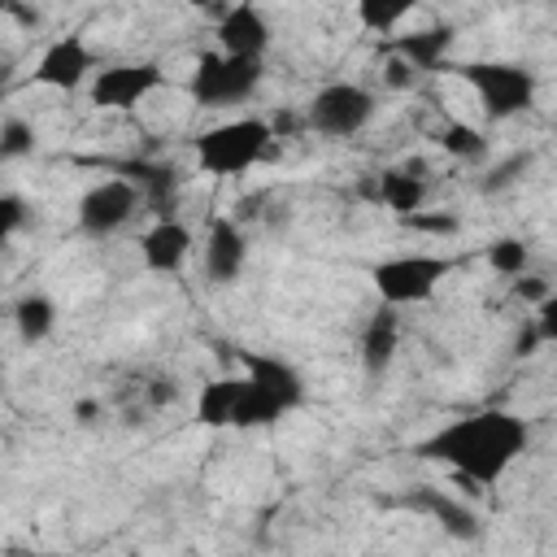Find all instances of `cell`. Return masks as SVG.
Here are the masks:
<instances>
[{
    "instance_id": "3",
    "label": "cell",
    "mask_w": 557,
    "mask_h": 557,
    "mask_svg": "<svg viewBox=\"0 0 557 557\" xmlns=\"http://www.w3.org/2000/svg\"><path fill=\"white\" fill-rule=\"evenodd\" d=\"M261 74H265L261 57H231V52L218 48V52H205V57L196 61L187 91H191V100L205 104V109H226V104L248 100V96L261 87Z\"/></svg>"
},
{
    "instance_id": "23",
    "label": "cell",
    "mask_w": 557,
    "mask_h": 557,
    "mask_svg": "<svg viewBox=\"0 0 557 557\" xmlns=\"http://www.w3.org/2000/svg\"><path fill=\"white\" fill-rule=\"evenodd\" d=\"M440 148L453 152L457 161H474V157H483L487 139H483V131L470 126V122H448V126L440 131Z\"/></svg>"
},
{
    "instance_id": "22",
    "label": "cell",
    "mask_w": 557,
    "mask_h": 557,
    "mask_svg": "<svg viewBox=\"0 0 557 557\" xmlns=\"http://www.w3.org/2000/svg\"><path fill=\"white\" fill-rule=\"evenodd\" d=\"M283 418V409L270 400V396H261L248 379H244V392H239V405H235V422L231 426H270V422H278Z\"/></svg>"
},
{
    "instance_id": "10",
    "label": "cell",
    "mask_w": 557,
    "mask_h": 557,
    "mask_svg": "<svg viewBox=\"0 0 557 557\" xmlns=\"http://www.w3.org/2000/svg\"><path fill=\"white\" fill-rule=\"evenodd\" d=\"M244 379L270 396L283 413H292L300 400H305V379L296 366H287L283 357H265V352H244Z\"/></svg>"
},
{
    "instance_id": "8",
    "label": "cell",
    "mask_w": 557,
    "mask_h": 557,
    "mask_svg": "<svg viewBox=\"0 0 557 557\" xmlns=\"http://www.w3.org/2000/svg\"><path fill=\"white\" fill-rule=\"evenodd\" d=\"M161 65L157 61H126V65H104L91 74V104L96 109H135L161 87Z\"/></svg>"
},
{
    "instance_id": "18",
    "label": "cell",
    "mask_w": 557,
    "mask_h": 557,
    "mask_svg": "<svg viewBox=\"0 0 557 557\" xmlns=\"http://www.w3.org/2000/svg\"><path fill=\"white\" fill-rule=\"evenodd\" d=\"M244 379H213L200 387L196 396V422L205 426H231L235 422V405H239Z\"/></svg>"
},
{
    "instance_id": "32",
    "label": "cell",
    "mask_w": 557,
    "mask_h": 557,
    "mask_svg": "<svg viewBox=\"0 0 557 557\" xmlns=\"http://www.w3.org/2000/svg\"><path fill=\"white\" fill-rule=\"evenodd\" d=\"M187 4H191V9H213L218 0H187Z\"/></svg>"
},
{
    "instance_id": "7",
    "label": "cell",
    "mask_w": 557,
    "mask_h": 557,
    "mask_svg": "<svg viewBox=\"0 0 557 557\" xmlns=\"http://www.w3.org/2000/svg\"><path fill=\"white\" fill-rule=\"evenodd\" d=\"M139 205H144V196H139V187L131 178H104L91 191H83V200H78V231L104 239V235L122 231L139 213Z\"/></svg>"
},
{
    "instance_id": "6",
    "label": "cell",
    "mask_w": 557,
    "mask_h": 557,
    "mask_svg": "<svg viewBox=\"0 0 557 557\" xmlns=\"http://www.w3.org/2000/svg\"><path fill=\"white\" fill-rule=\"evenodd\" d=\"M370 117H374V96L361 83H326V87L313 91V100L305 109V122L318 135H331V139L357 135Z\"/></svg>"
},
{
    "instance_id": "25",
    "label": "cell",
    "mask_w": 557,
    "mask_h": 557,
    "mask_svg": "<svg viewBox=\"0 0 557 557\" xmlns=\"http://www.w3.org/2000/svg\"><path fill=\"white\" fill-rule=\"evenodd\" d=\"M26 152H35V126L22 122V117H4V126H0V157L17 161Z\"/></svg>"
},
{
    "instance_id": "4",
    "label": "cell",
    "mask_w": 557,
    "mask_h": 557,
    "mask_svg": "<svg viewBox=\"0 0 557 557\" xmlns=\"http://www.w3.org/2000/svg\"><path fill=\"white\" fill-rule=\"evenodd\" d=\"M457 74L479 96L483 113L496 117V122L518 117V113H527L535 104V78L522 65H509V61H466V65H457Z\"/></svg>"
},
{
    "instance_id": "1",
    "label": "cell",
    "mask_w": 557,
    "mask_h": 557,
    "mask_svg": "<svg viewBox=\"0 0 557 557\" xmlns=\"http://www.w3.org/2000/svg\"><path fill=\"white\" fill-rule=\"evenodd\" d=\"M527 422L518 413L505 409H479L470 418L444 422L440 431H431L426 440L413 444V453L422 461H440L448 466L461 483L470 487H492L500 483V474L522 457L527 448Z\"/></svg>"
},
{
    "instance_id": "13",
    "label": "cell",
    "mask_w": 557,
    "mask_h": 557,
    "mask_svg": "<svg viewBox=\"0 0 557 557\" xmlns=\"http://www.w3.org/2000/svg\"><path fill=\"white\" fill-rule=\"evenodd\" d=\"M248 261V239L231 218H213L205 235V274L213 283H231Z\"/></svg>"
},
{
    "instance_id": "30",
    "label": "cell",
    "mask_w": 557,
    "mask_h": 557,
    "mask_svg": "<svg viewBox=\"0 0 557 557\" xmlns=\"http://www.w3.org/2000/svg\"><path fill=\"white\" fill-rule=\"evenodd\" d=\"M413 78H418V70H413L405 57L392 52V61H387V83H392V87H405V83H413Z\"/></svg>"
},
{
    "instance_id": "26",
    "label": "cell",
    "mask_w": 557,
    "mask_h": 557,
    "mask_svg": "<svg viewBox=\"0 0 557 557\" xmlns=\"http://www.w3.org/2000/svg\"><path fill=\"white\" fill-rule=\"evenodd\" d=\"M535 331H540V344H557V296L553 292L535 305Z\"/></svg>"
},
{
    "instance_id": "11",
    "label": "cell",
    "mask_w": 557,
    "mask_h": 557,
    "mask_svg": "<svg viewBox=\"0 0 557 557\" xmlns=\"http://www.w3.org/2000/svg\"><path fill=\"white\" fill-rule=\"evenodd\" d=\"M218 44L231 57H265V48H270V22H265V13L252 0L231 4L218 17Z\"/></svg>"
},
{
    "instance_id": "19",
    "label": "cell",
    "mask_w": 557,
    "mask_h": 557,
    "mask_svg": "<svg viewBox=\"0 0 557 557\" xmlns=\"http://www.w3.org/2000/svg\"><path fill=\"white\" fill-rule=\"evenodd\" d=\"M131 183L139 187V196H144V205L152 209V213H161V218H170V205H174V191H178V183H174V170H165V165H131Z\"/></svg>"
},
{
    "instance_id": "20",
    "label": "cell",
    "mask_w": 557,
    "mask_h": 557,
    "mask_svg": "<svg viewBox=\"0 0 557 557\" xmlns=\"http://www.w3.org/2000/svg\"><path fill=\"white\" fill-rule=\"evenodd\" d=\"M13 322H17V335H22L26 344H39V339H48V331L57 326V305H52L48 296L30 292V296H22V300L13 305Z\"/></svg>"
},
{
    "instance_id": "24",
    "label": "cell",
    "mask_w": 557,
    "mask_h": 557,
    "mask_svg": "<svg viewBox=\"0 0 557 557\" xmlns=\"http://www.w3.org/2000/svg\"><path fill=\"white\" fill-rule=\"evenodd\" d=\"M527 261H531V252H527V244L513 239V235H500V239L487 244V265H492L496 274H505V278H518V274L527 270Z\"/></svg>"
},
{
    "instance_id": "29",
    "label": "cell",
    "mask_w": 557,
    "mask_h": 557,
    "mask_svg": "<svg viewBox=\"0 0 557 557\" xmlns=\"http://www.w3.org/2000/svg\"><path fill=\"white\" fill-rule=\"evenodd\" d=\"M513 296H518V300H535V305H540V300L548 296V283H544V278H531V274H518V278H513Z\"/></svg>"
},
{
    "instance_id": "5",
    "label": "cell",
    "mask_w": 557,
    "mask_h": 557,
    "mask_svg": "<svg viewBox=\"0 0 557 557\" xmlns=\"http://www.w3.org/2000/svg\"><path fill=\"white\" fill-rule=\"evenodd\" d=\"M453 261L435 257V252H405V257H387L370 270L374 292L383 296V305H418L426 300L444 278H448Z\"/></svg>"
},
{
    "instance_id": "16",
    "label": "cell",
    "mask_w": 557,
    "mask_h": 557,
    "mask_svg": "<svg viewBox=\"0 0 557 557\" xmlns=\"http://www.w3.org/2000/svg\"><path fill=\"white\" fill-rule=\"evenodd\" d=\"M422 174H426L422 161H413V165H405V170H383L379 183H374V200L387 205V209H396L400 218H405V213H418L422 200H426Z\"/></svg>"
},
{
    "instance_id": "31",
    "label": "cell",
    "mask_w": 557,
    "mask_h": 557,
    "mask_svg": "<svg viewBox=\"0 0 557 557\" xmlns=\"http://www.w3.org/2000/svg\"><path fill=\"white\" fill-rule=\"evenodd\" d=\"M91 413H96V405H91V400H83V405H78V418H83V422H91Z\"/></svg>"
},
{
    "instance_id": "14",
    "label": "cell",
    "mask_w": 557,
    "mask_h": 557,
    "mask_svg": "<svg viewBox=\"0 0 557 557\" xmlns=\"http://www.w3.org/2000/svg\"><path fill=\"white\" fill-rule=\"evenodd\" d=\"M396 348H400V318H396V305H383L361 331V366H366V374L379 379L392 366Z\"/></svg>"
},
{
    "instance_id": "12",
    "label": "cell",
    "mask_w": 557,
    "mask_h": 557,
    "mask_svg": "<svg viewBox=\"0 0 557 557\" xmlns=\"http://www.w3.org/2000/svg\"><path fill=\"white\" fill-rule=\"evenodd\" d=\"M139 257L152 274H178L183 261L191 257V231L174 218H161L139 235Z\"/></svg>"
},
{
    "instance_id": "27",
    "label": "cell",
    "mask_w": 557,
    "mask_h": 557,
    "mask_svg": "<svg viewBox=\"0 0 557 557\" xmlns=\"http://www.w3.org/2000/svg\"><path fill=\"white\" fill-rule=\"evenodd\" d=\"M22 222H26V205L9 191V196H0V226H4V235H17L22 231Z\"/></svg>"
},
{
    "instance_id": "9",
    "label": "cell",
    "mask_w": 557,
    "mask_h": 557,
    "mask_svg": "<svg viewBox=\"0 0 557 557\" xmlns=\"http://www.w3.org/2000/svg\"><path fill=\"white\" fill-rule=\"evenodd\" d=\"M91 70H96L91 48H87L78 35H61V39H52V44L39 52V61H35V83H39V87H52V91H74V87L87 83Z\"/></svg>"
},
{
    "instance_id": "21",
    "label": "cell",
    "mask_w": 557,
    "mask_h": 557,
    "mask_svg": "<svg viewBox=\"0 0 557 557\" xmlns=\"http://www.w3.org/2000/svg\"><path fill=\"white\" fill-rule=\"evenodd\" d=\"M418 4H422V0H352L357 22H361L366 30H374V35L396 30V26H400Z\"/></svg>"
},
{
    "instance_id": "2",
    "label": "cell",
    "mask_w": 557,
    "mask_h": 557,
    "mask_svg": "<svg viewBox=\"0 0 557 557\" xmlns=\"http://www.w3.org/2000/svg\"><path fill=\"white\" fill-rule=\"evenodd\" d=\"M274 144V126L265 117H235L222 126H209L205 135H196V165L205 174L231 178L252 170Z\"/></svg>"
},
{
    "instance_id": "28",
    "label": "cell",
    "mask_w": 557,
    "mask_h": 557,
    "mask_svg": "<svg viewBox=\"0 0 557 557\" xmlns=\"http://www.w3.org/2000/svg\"><path fill=\"white\" fill-rule=\"evenodd\" d=\"M518 170H527V157H509L505 165H496V170H492V178H483V187H487V191H496V187H505L509 178H518Z\"/></svg>"
},
{
    "instance_id": "17",
    "label": "cell",
    "mask_w": 557,
    "mask_h": 557,
    "mask_svg": "<svg viewBox=\"0 0 557 557\" xmlns=\"http://www.w3.org/2000/svg\"><path fill=\"white\" fill-rule=\"evenodd\" d=\"M409 505L422 509V513H431V518H435L448 535H457V540H474V535H479V518H474L461 500H453L448 492H435V487H431V492H418Z\"/></svg>"
},
{
    "instance_id": "15",
    "label": "cell",
    "mask_w": 557,
    "mask_h": 557,
    "mask_svg": "<svg viewBox=\"0 0 557 557\" xmlns=\"http://www.w3.org/2000/svg\"><path fill=\"white\" fill-rule=\"evenodd\" d=\"M453 26H431V30H413V35H400V39H392L387 48L396 52V57H405L418 74H435V70H444V61H448V52H453Z\"/></svg>"
}]
</instances>
